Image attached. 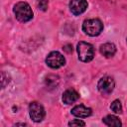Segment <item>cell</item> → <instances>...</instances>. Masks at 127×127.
I'll return each mask as SVG.
<instances>
[{"mask_svg": "<svg viewBox=\"0 0 127 127\" xmlns=\"http://www.w3.org/2000/svg\"><path fill=\"white\" fill-rule=\"evenodd\" d=\"M87 5L86 0H71L69 2V10L73 15L78 16L86 10Z\"/></svg>", "mask_w": 127, "mask_h": 127, "instance_id": "cell-7", "label": "cell"}, {"mask_svg": "<svg viewBox=\"0 0 127 127\" xmlns=\"http://www.w3.org/2000/svg\"><path fill=\"white\" fill-rule=\"evenodd\" d=\"M59 81H60V78H59L58 75L49 74L46 77L45 83H46V86H47L48 89H55V88H57V86L59 84Z\"/></svg>", "mask_w": 127, "mask_h": 127, "instance_id": "cell-11", "label": "cell"}, {"mask_svg": "<svg viewBox=\"0 0 127 127\" xmlns=\"http://www.w3.org/2000/svg\"><path fill=\"white\" fill-rule=\"evenodd\" d=\"M68 126H85V123L81 120L74 119V120H72L68 123Z\"/></svg>", "mask_w": 127, "mask_h": 127, "instance_id": "cell-15", "label": "cell"}, {"mask_svg": "<svg viewBox=\"0 0 127 127\" xmlns=\"http://www.w3.org/2000/svg\"><path fill=\"white\" fill-rule=\"evenodd\" d=\"M100 53L105 58H112L116 53V47L112 43H105L100 46Z\"/></svg>", "mask_w": 127, "mask_h": 127, "instance_id": "cell-10", "label": "cell"}, {"mask_svg": "<svg viewBox=\"0 0 127 127\" xmlns=\"http://www.w3.org/2000/svg\"><path fill=\"white\" fill-rule=\"evenodd\" d=\"M13 12L15 14V17L20 22H28L33 18V11L30 7V5L26 2H18L14 5Z\"/></svg>", "mask_w": 127, "mask_h": 127, "instance_id": "cell-1", "label": "cell"}, {"mask_svg": "<svg viewBox=\"0 0 127 127\" xmlns=\"http://www.w3.org/2000/svg\"><path fill=\"white\" fill-rule=\"evenodd\" d=\"M115 86V81L112 77L110 76H103L102 78L99 79L97 83V88L99 92L103 95H108L110 94Z\"/></svg>", "mask_w": 127, "mask_h": 127, "instance_id": "cell-6", "label": "cell"}, {"mask_svg": "<svg viewBox=\"0 0 127 127\" xmlns=\"http://www.w3.org/2000/svg\"><path fill=\"white\" fill-rule=\"evenodd\" d=\"M103 30V24L99 19H87L82 24V31L91 37L98 36Z\"/></svg>", "mask_w": 127, "mask_h": 127, "instance_id": "cell-2", "label": "cell"}, {"mask_svg": "<svg viewBox=\"0 0 127 127\" xmlns=\"http://www.w3.org/2000/svg\"><path fill=\"white\" fill-rule=\"evenodd\" d=\"M103 123L107 126H115V127H120L122 125L121 121L119 120L118 117L114 116V115H107L102 119Z\"/></svg>", "mask_w": 127, "mask_h": 127, "instance_id": "cell-12", "label": "cell"}, {"mask_svg": "<svg viewBox=\"0 0 127 127\" xmlns=\"http://www.w3.org/2000/svg\"><path fill=\"white\" fill-rule=\"evenodd\" d=\"M37 6L40 10L46 11L49 6V1L48 0H37Z\"/></svg>", "mask_w": 127, "mask_h": 127, "instance_id": "cell-14", "label": "cell"}, {"mask_svg": "<svg viewBox=\"0 0 127 127\" xmlns=\"http://www.w3.org/2000/svg\"><path fill=\"white\" fill-rule=\"evenodd\" d=\"M29 114L34 122H41L45 117V109L42 104L34 101L29 105Z\"/></svg>", "mask_w": 127, "mask_h": 127, "instance_id": "cell-5", "label": "cell"}, {"mask_svg": "<svg viewBox=\"0 0 127 127\" xmlns=\"http://www.w3.org/2000/svg\"><path fill=\"white\" fill-rule=\"evenodd\" d=\"M71 114L76 117H79V118H84V117H88L91 114V109L80 104V105L74 106L71 109Z\"/></svg>", "mask_w": 127, "mask_h": 127, "instance_id": "cell-9", "label": "cell"}, {"mask_svg": "<svg viewBox=\"0 0 127 127\" xmlns=\"http://www.w3.org/2000/svg\"><path fill=\"white\" fill-rule=\"evenodd\" d=\"M79 98V94L73 88H68L63 93V101L65 104H71Z\"/></svg>", "mask_w": 127, "mask_h": 127, "instance_id": "cell-8", "label": "cell"}, {"mask_svg": "<svg viewBox=\"0 0 127 127\" xmlns=\"http://www.w3.org/2000/svg\"><path fill=\"white\" fill-rule=\"evenodd\" d=\"M77 55L79 61L83 63L90 62L94 57V49L91 44L86 42H79L77 44Z\"/></svg>", "mask_w": 127, "mask_h": 127, "instance_id": "cell-3", "label": "cell"}, {"mask_svg": "<svg viewBox=\"0 0 127 127\" xmlns=\"http://www.w3.org/2000/svg\"><path fill=\"white\" fill-rule=\"evenodd\" d=\"M46 64L52 68H59L64 65L65 59L59 52H51L46 58Z\"/></svg>", "mask_w": 127, "mask_h": 127, "instance_id": "cell-4", "label": "cell"}, {"mask_svg": "<svg viewBox=\"0 0 127 127\" xmlns=\"http://www.w3.org/2000/svg\"><path fill=\"white\" fill-rule=\"evenodd\" d=\"M110 108H111V110H112L114 113L119 114V113L122 112V105H121V102H120L119 100H117V99L114 100V101L111 103Z\"/></svg>", "mask_w": 127, "mask_h": 127, "instance_id": "cell-13", "label": "cell"}]
</instances>
